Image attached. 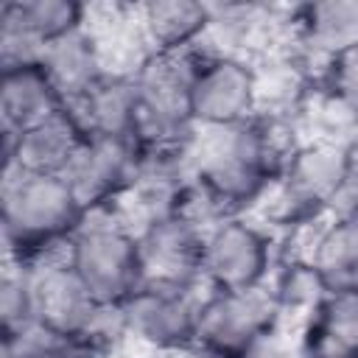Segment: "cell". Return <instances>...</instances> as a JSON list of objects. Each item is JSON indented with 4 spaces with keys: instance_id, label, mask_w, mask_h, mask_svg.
Here are the masks:
<instances>
[{
    "instance_id": "1",
    "label": "cell",
    "mask_w": 358,
    "mask_h": 358,
    "mask_svg": "<svg viewBox=\"0 0 358 358\" xmlns=\"http://www.w3.org/2000/svg\"><path fill=\"white\" fill-rule=\"evenodd\" d=\"M84 210L64 176L34 173L3 162L0 176V227L6 260L31 266L34 260L70 243L84 221Z\"/></svg>"
},
{
    "instance_id": "2",
    "label": "cell",
    "mask_w": 358,
    "mask_h": 358,
    "mask_svg": "<svg viewBox=\"0 0 358 358\" xmlns=\"http://www.w3.org/2000/svg\"><path fill=\"white\" fill-rule=\"evenodd\" d=\"M67 260L90 296L103 308H120L145 282L137 232L120 221L115 207L84 215L70 238Z\"/></svg>"
},
{
    "instance_id": "3",
    "label": "cell",
    "mask_w": 358,
    "mask_h": 358,
    "mask_svg": "<svg viewBox=\"0 0 358 358\" xmlns=\"http://www.w3.org/2000/svg\"><path fill=\"white\" fill-rule=\"evenodd\" d=\"M282 313L268 285L246 291H204L193 347L204 358H260L277 336Z\"/></svg>"
},
{
    "instance_id": "4",
    "label": "cell",
    "mask_w": 358,
    "mask_h": 358,
    "mask_svg": "<svg viewBox=\"0 0 358 358\" xmlns=\"http://www.w3.org/2000/svg\"><path fill=\"white\" fill-rule=\"evenodd\" d=\"M204 285L145 280L123 305V333L148 352L187 350L196 341Z\"/></svg>"
},
{
    "instance_id": "5",
    "label": "cell",
    "mask_w": 358,
    "mask_h": 358,
    "mask_svg": "<svg viewBox=\"0 0 358 358\" xmlns=\"http://www.w3.org/2000/svg\"><path fill=\"white\" fill-rule=\"evenodd\" d=\"M274 235L252 215H232L207 229L201 277L213 291H246L268 282L277 266Z\"/></svg>"
},
{
    "instance_id": "6",
    "label": "cell",
    "mask_w": 358,
    "mask_h": 358,
    "mask_svg": "<svg viewBox=\"0 0 358 358\" xmlns=\"http://www.w3.org/2000/svg\"><path fill=\"white\" fill-rule=\"evenodd\" d=\"M190 115L196 129H229L257 115V78L249 56L199 48L190 84Z\"/></svg>"
},
{
    "instance_id": "7",
    "label": "cell",
    "mask_w": 358,
    "mask_h": 358,
    "mask_svg": "<svg viewBox=\"0 0 358 358\" xmlns=\"http://www.w3.org/2000/svg\"><path fill=\"white\" fill-rule=\"evenodd\" d=\"M140 162V148L131 140L87 137L67 171L62 173L67 187L84 213L115 207L131 187Z\"/></svg>"
},
{
    "instance_id": "8",
    "label": "cell",
    "mask_w": 358,
    "mask_h": 358,
    "mask_svg": "<svg viewBox=\"0 0 358 358\" xmlns=\"http://www.w3.org/2000/svg\"><path fill=\"white\" fill-rule=\"evenodd\" d=\"M204 238L207 232L179 213L157 218L148 227H143L137 232V241L143 252L145 280L204 285V277H201Z\"/></svg>"
},
{
    "instance_id": "9",
    "label": "cell",
    "mask_w": 358,
    "mask_h": 358,
    "mask_svg": "<svg viewBox=\"0 0 358 358\" xmlns=\"http://www.w3.org/2000/svg\"><path fill=\"white\" fill-rule=\"evenodd\" d=\"M90 134L70 106L25 129L22 134L3 131V162H14L34 173L62 176Z\"/></svg>"
},
{
    "instance_id": "10",
    "label": "cell",
    "mask_w": 358,
    "mask_h": 358,
    "mask_svg": "<svg viewBox=\"0 0 358 358\" xmlns=\"http://www.w3.org/2000/svg\"><path fill=\"white\" fill-rule=\"evenodd\" d=\"M42 70L56 87L64 106H73L109 73V59L101 36L87 22L84 28L48 42Z\"/></svg>"
},
{
    "instance_id": "11",
    "label": "cell",
    "mask_w": 358,
    "mask_h": 358,
    "mask_svg": "<svg viewBox=\"0 0 358 358\" xmlns=\"http://www.w3.org/2000/svg\"><path fill=\"white\" fill-rule=\"evenodd\" d=\"M210 3L199 0H151L134 6L137 34L148 53L196 50L210 31Z\"/></svg>"
},
{
    "instance_id": "12",
    "label": "cell",
    "mask_w": 358,
    "mask_h": 358,
    "mask_svg": "<svg viewBox=\"0 0 358 358\" xmlns=\"http://www.w3.org/2000/svg\"><path fill=\"white\" fill-rule=\"evenodd\" d=\"M90 137L131 140L137 126V87L131 73L109 70L81 101L70 106Z\"/></svg>"
},
{
    "instance_id": "13",
    "label": "cell",
    "mask_w": 358,
    "mask_h": 358,
    "mask_svg": "<svg viewBox=\"0 0 358 358\" xmlns=\"http://www.w3.org/2000/svg\"><path fill=\"white\" fill-rule=\"evenodd\" d=\"M358 355V288H338L324 296L302 324L299 358H355Z\"/></svg>"
},
{
    "instance_id": "14",
    "label": "cell",
    "mask_w": 358,
    "mask_h": 358,
    "mask_svg": "<svg viewBox=\"0 0 358 358\" xmlns=\"http://www.w3.org/2000/svg\"><path fill=\"white\" fill-rule=\"evenodd\" d=\"M59 109H64V101L45 76L42 64L0 73V131L22 134Z\"/></svg>"
},
{
    "instance_id": "15",
    "label": "cell",
    "mask_w": 358,
    "mask_h": 358,
    "mask_svg": "<svg viewBox=\"0 0 358 358\" xmlns=\"http://www.w3.org/2000/svg\"><path fill=\"white\" fill-rule=\"evenodd\" d=\"M268 291L285 319H299L302 324L316 313V308L324 302L330 294L324 277L313 266L310 257L305 255H280L271 277H268Z\"/></svg>"
},
{
    "instance_id": "16",
    "label": "cell",
    "mask_w": 358,
    "mask_h": 358,
    "mask_svg": "<svg viewBox=\"0 0 358 358\" xmlns=\"http://www.w3.org/2000/svg\"><path fill=\"white\" fill-rule=\"evenodd\" d=\"M299 126L308 140L350 145L358 137V112L324 84H316L299 112Z\"/></svg>"
},
{
    "instance_id": "17",
    "label": "cell",
    "mask_w": 358,
    "mask_h": 358,
    "mask_svg": "<svg viewBox=\"0 0 358 358\" xmlns=\"http://www.w3.org/2000/svg\"><path fill=\"white\" fill-rule=\"evenodd\" d=\"M22 22L48 45L90 22V8L76 0H14Z\"/></svg>"
},
{
    "instance_id": "18",
    "label": "cell",
    "mask_w": 358,
    "mask_h": 358,
    "mask_svg": "<svg viewBox=\"0 0 358 358\" xmlns=\"http://www.w3.org/2000/svg\"><path fill=\"white\" fill-rule=\"evenodd\" d=\"M39 319L36 313V294L28 266L6 260L3 280H0V327L3 336H14L34 324Z\"/></svg>"
},
{
    "instance_id": "19",
    "label": "cell",
    "mask_w": 358,
    "mask_h": 358,
    "mask_svg": "<svg viewBox=\"0 0 358 358\" xmlns=\"http://www.w3.org/2000/svg\"><path fill=\"white\" fill-rule=\"evenodd\" d=\"M45 42L22 22L14 0L0 6V73L42 64Z\"/></svg>"
},
{
    "instance_id": "20",
    "label": "cell",
    "mask_w": 358,
    "mask_h": 358,
    "mask_svg": "<svg viewBox=\"0 0 358 358\" xmlns=\"http://www.w3.org/2000/svg\"><path fill=\"white\" fill-rule=\"evenodd\" d=\"M319 84L333 90L338 98H344L358 112V48L338 56L336 62H330V67L324 70Z\"/></svg>"
},
{
    "instance_id": "21",
    "label": "cell",
    "mask_w": 358,
    "mask_h": 358,
    "mask_svg": "<svg viewBox=\"0 0 358 358\" xmlns=\"http://www.w3.org/2000/svg\"><path fill=\"white\" fill-rule=\"evenodd\" d=\"M347 176L358 179V137L347 145Z\"/></svg>"
}]
</instances>
